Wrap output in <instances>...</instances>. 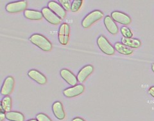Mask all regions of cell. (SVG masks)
Wrapping results in <instances>:
<instances>
[{
	"label": "cell",
	"instance_id": "obj_3",
	"mask_svg": "<svg viewBox=\"0 0 154 121\" xmlns=\"http://www.w3.org/2000/svg\"><path fill=\"white\" fill-rule=\"evenodd\" d=\"M97 44L100 49L106 55L112 56L114 54V47L110 44V42L104 36L101 35L98 38Z\"/></svg>",
	"mask_w": 154,
	"mask_h": 121
},
{
	"label": "cell",
	"instance_id": "obj_5",
	"mask_svg": "<svg viewBox=\"0 0 154 121\" xmlns=\"http://www.w3.org/2000/svg\"><path fill=\"white\" fill-rule=\"evenodd\" d=\"M26 8L27 2L26 1H18L8 3L6 6V10L11 13H15L25 11Z\"/></svg>",
	"mask_w": 154,
	"mask_h": 121
},
{
	"label": "cell",
	"instance_id": "obj_21",
	"mask_svg": "<svg viewBox=\"0 0 154 121\" xmlns=\"http://www.w3.org/2000/svg\"><path fill=\"white\" fill-rule=\"evenodd\" d=\"M83 1L81 0H74L71 4V10L73 12H76L79 10V9L82 5Z\"/></svg>",
	"mask_w": 154,
	"mask_h": 121
},
{
	"label": "cell",
	"instance_id": "obj_25",
	"mask_svg": "<svg viewBox=\"0 0 154 121\" xmlns=\"http://www.w3.org/2000/svg\"><path fill=\"white\" fill-rule=\"evenodd\" d=\"M148 93L150 94L153 98H154V86H152L148 89Z\"/></svg>",
	"mask_w": 154,
	"mask_h": 121
},
{
	"label": "cell",
	"instance_id": "obj_18",
	"mask_svg": "<svg viewBox=\"0 0 154 121\" xmlns=\"http://www.w3.org/2000/svg\"><path fill=\"white\" fill-rule=\"evenodd\" d=\"M122 43L126 46L133 48H139L141 45V41L137 38H127L123 37L122 38Z\"/></svg>",
	"mask_w": 154,
	"mask_h": 121
},
{
	"label": "cell",
	"instance_id": "obj_10",
	"mask_svg": "<svg viewBox=\"0 0 154 121\" xmlns=\"http://www.w3.org/2000/svg\"><path fill=\"white\" fill-rule=\"evenodd\" d=\"M14 84H15V80L12 76H9L7 77L2 87L1 94L6 96L11 94L14 89Z\"/></svg>",
	"mask_w": 154,
	"mask_h": 121
},
{
	"label": "cell",
	"instance_id": "obj_6",
	"mask_svg": "<svg viewBox=\"0 0 154 121\" xmlns=\"http://www.w3.org/2000/svg\"><path fill=\"white\" fill-rule=\"evenodd\" d=\"M41 12L43 15V17L50 24L57 25V24H59L60 23L61 19L59 17H58L54 12H53L51 10L48 8H43L42 9Z\"/></svg>",
	"mask_w": 154,
	"mask_h": 121
},
{
	"label": "cell",
	"instance_id": "obj_2",
	"mask_svg": "<svg viewBox=\"0 0 154 121\" xmlns=\"http://www.w3.org/2000/svg\"><path fill=\"white\" fill-rule=\"evenodd\" d=\"M103 16V13L100 10H94L87 15L82 22V25L84 28H88L94 24L96 22L100 21Z\"/></svg>",
	"mask_w": 154,
	"mask_h": 121
},
{
	"label": "cell",
	"instance_id": "obj_27",
	"mask_svg": "<svg viewBox=\"0 0 154 121\" xmlns=\"http://www.w3.org/2000/svg\"><path fill=\"white\" fill-rule=\"evenodd\" d=\"M72 121H85L84 119H83L82 118H80V117H75L74 118Z\"/></svg>",
	"mask_w": 154,
	"mask_h": 121
},
{
	"label": "cell",
	"instance_id": "obj_9",
	"mask_svg": "<svg viewBox=\"0 0 154 121\" xmlns=\"http://www.w3.org/2000/svg\"><path fill=\"white\" fill-rule=\"evenodd\" d=\"M48 8L54 12L61 19H64L66 16V12L61 4L55 1H50L48 3Z\"/></svg>",
	"mask_w": 154,
	"mask_h": 121
},
{
	"label": "cell",
	"instance_id": "obj_15",
	"mask_svg": "<svg viewBox=\"0 0 154 121\" xmlns=\"http://www.w3.org/2000/svg\"><path fill=\"white\" fill-rule=\"evenodd\" d=\"M94 70V68L92 65H86L82 68L77 75V80L79 82H84L88 77L92 73Z\"/></svg>",
	"mask_w": 154,
	"mask_h": 121
},
{
	"label": "cell",
	"instance_id": "obj_12",
	"mask_svg": "<svg viewBox=\"0 0 154 121\" xmlns=\"http://www.w3.org/2000/svg\"><path fill=\"white\" fill-rule=\"evenodd\" d=\"M28 75L31 79L41 85H45L47 82V79L45 75L37 70H30L28 72Z\"/></svg>",
	"mask_w": 154,
	"mask_h": 121
},
{
	"label": "cell",
	"instance_id": "obj_8",
	"mask_svg": "<svg viewBox=\"0 0 154 121\" xmlns=\"http://www.w3.org/2000/svg\"><path fill=\"white\" fill-rule=\"evenodd\" d=\"M85 90V88L83 85L79 84L76 85L75 86H73L71 88H69L66 89L63 91L64 95L67 98H71L76 97L84 93Z\"/></svg>",
	"mask_w": 154,
	"mask_h": 121
},
{
	"label": "cell",
	"instance_id": "obj_29",
	"mask_svg": "<svg viewBox=\"0 0 154 121\" xmlns=\"http://www.w3.org/2000/svg\"><path fill=\"white\" fill-rule=\"evenodd\" d=\"M28 121H38L37 119H30V120H28Z\"/></svg>",
	"mask_w": 154,
	"mask_h": 121
},
{
	"label": "cell",
	"instance_id": "obj_1",
	"mask_svg": "<svg viewBox=\"0 0 154 121\" xmlns=\"http://www.w3.org/2000/svg\"><path fill=\"white\" fill-rule=\"evenodd\" d=\"M29 40L33 45H36L42 50L49 52L52 49L51 43L41 34H33L29 38Z\"/></svg>",
	"mask_w": 154,
	"mask_h": 121
},
{
	"label": "cell",
	"instance_id": "obj_7",
	"mask_svg": "<svg viewBox=\"0 0 154 121\" xmlns=\"http://www.w3.org/2000/svg\"><path fill=\"white\" fill-rule=\"evenodd\" d=\"M111 18L114 21L123 25H128L132 22L131 17L126 13L119 11L112 12L111 13Z\"/></svg>",
	"mask_w": 154,
	"mask_h": 121
},
{
	"label": "cell",
	"instance_id": "obj_17",
	"mask_svg": "<svg viewBox=\"0 0 154 121\" xmlns=\"http://www.w3.org/2000/svg\"><path fill=\"white\" fill-rule=\"evenodd\" d=\"M114 47L115 48V50H116L118 52L120 53V54H122L123 55L130 56L134 52V50H132V48L126 46L125 45L123 44L122 43L116 42L114 44Z\"/></svg>",
	"mask_w": 154,
	"mask_h": 121
},
{
	"label": "cell",
	"instance_id": "obj_14",
	"mask_svg": "<svg viewBox=\"0 0 154 121\" xmlns=\"http://www.w3.org/2000/svg\"><path fill=\"white\" fill-rule=\"evenodd\" d=\"M52 110L55 117L59 120H64L66 117V114L63 106L60 101H56L52 105Z\"/></svg>",
	"mask_w": 154,
	"mask_h": 121
},
{
	"label": "cell",
	"instance_id": "obj_28",
	"mask_svg": "<svg viewBox=\"0 0 154 121\" xmlns=\"http://www.w3.org/2000/svg\"><path fill=\"white\" fill-rule=\"evenodd\" d=\"M152 71L154 73V64H153V65H152Z\"/></svg>",
	"mask_w": 154,
	"mask_h": 121
},
{
	"label": "cell",
	"instance_id": "obj_22",
	"mask_svg": "<svg viewBox=\"0 0 154 121\" xmlns=\"http://www.w3.org/2000/svg\"><path fill=\"white\" fill-rule=\"evenodd\" d=\"M121 33L124 38H132L133 36V33L131 30L126 26H123L121 27Z\"/></svg>",
	"mask_w": 154,
	"mask_h": 121
},
{
	"label": "cell",
	"instance_id": "obj_13",
	"mask_svg": "<svg viewBox=\"0 0 154 121\" xmlns=\"http://www.w3.org/2000/svg\"><path fill=\"white\" fill-rule=\"evenodd\" d=\"M104 24L107 31L112 35H116L119 30L117 24L115 23L114 21L109 16H105L104 18Z\"/></svg>",
	"mask_w": 154,
	"mask_h": 121
},
{
	"label": "cell",
	"instance_id": "obj_23",
	"mask_svg": "<svg viewBox=\"0 0 154 121\" xmlns=\"http://www.w3.org/2000/svg\"><path fill=\"white\" fill-rule=\"evenodd\" d=\"M59 2L61 4V6L64 8L65 10L69 11L71 9V4L69 0H59Z\"/></svg>",
	"mask_w": 154,
	"mask_h": 121
},
{
	"label": "cell",
	"instance_id": "obj_19",
	"mask_svg": "<svg viewBox=\"0 0 154 121\" xmlns=\"http://www.w3.org/2000/svg\"><path fill=\"white\" fill-rule=\"evenodd\" d=\"M1 112H9L12 108V99L10 96H5L1 102Z\"/></svg>",
	"mask_w": 154,
	"mask_h": 121
},
{
	"label": "cell",
	"instance_id": "obj_20",
	"mask_svg": "<svg viewBox=\"0 0 154 121\" xmlns=\"http://www.w3.org/2000/svg\"><path fill=\"white\" fill-rule=\"evenodd\" d=\"M6 119L11 121H24L25 116L21 112L13 111L6 114Z\"/></svg>",
	"mask_w": 154,
	"mask_h": 121
},
{
	"label": "cell",
	"instance_id": "obj_26",
	"mask_svg": "<svg viewBox=\"0 0 154 121\" xmlns=\"http://www.w3.org/2000/svg\"><path fill=\"white\" fill-rule=\"evenodd\" d=\"M5 118H6V114L3 112H1V114H0V120L3 121L4 119Z\"/></svg>",
	"mask_w": 154,
	"mask_h": 121
},
{
	"label": "cell",
	"instance_id": "obj_16",
	"mask_svg": "<svg viewBox=\"0 0 154 121\" xmlns=\"http://www.w3.org/2000/svg\"><path fill=\"white\" fill-rule=\"evenodd\" d=\"M24 16L29 20L33 21L41 20L43 17L41 12L34 10H26L25 11H24Z\"/></svg>",
	"mask_w": 154,
	"mask_h": 121
},
{
	"label": "cell",
	"instance_id": "obj_24",
	"mask_svg": "<svg viewBox=\"0 0 154 121\" xmlns=\"http://www.w3.org/2000/svg\"><path fill=\"white\" fill-rule=\"evenodd\" d=\"M36 119L38 121H52L48 116L45 114H38L36 115Z\"/></svg>",
	"mask_w": 154,
	"mask_h": 121
},
{
	"label": "cell",
	"instance_id": "obj_11",
	"mask_svg": "<svg viewBox=\"0 0 154 121\" xmlns=\"http://www.w3.org/2000/svg\"><path fill=\"white\" fill-rule=\"evenodd\" d=\"M60 75L67 84L70 85L75 86L78 82L77 77L71 71L67 69H62L60 71Z\"/></svg>",
	"mask_w": 154,
	"mask_h": 121
},
{
	"label": "cell",
	"instance_id": "obj_4",
	"mask_svg": "<svg viewBox=\"0 0 154 121\" xmlns=\"http://www.w3.org/2000/svg\"><path fill=\"white\" fill-rule=\"evenodd\" d=\"M69 34L70 27L68 24L63 23L62 24L59 30V43L62 45H66L69 40Z\"/></svg>",
	"mask_w": 154,
	"mask_h": 121
}]
</instances>
